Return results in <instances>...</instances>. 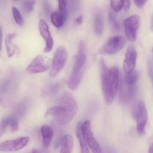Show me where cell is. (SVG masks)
Here are the masks:
<instances>
[{"label":"cell","instance_id":"1","mask_svg":"<svg viewBox=\"0 0 153 153\" xmlns=\"http://www.w3.org/2000/svg\"><path fill=\"white\" fill-rule=\"evenodd\" d=\"M100 74L101 89L104 101L110 105L117 95L119 86L120 73L116 67L108 69L103 59L100 60Z\"/></svg>","mask_w":153,"mask_h":153},{"label":"cell","instance_id":"2","mask_svg":"<svg viewBox=\"0 0 153 153\" xmlns=\"http://www.w3.org/2000/svg\"><path fill=\"white\" fill-rule=\"evenodd\" d=\"M68 53L64 46H58L54 54L52 64L50 67L49 76L50 78H54L60 73L65 64L68 59Z\"/></svg>","mask_w":153,"mask_h":153},{"label":"cell","instance_id":"3","mask_svg":"<svg viewBox=\"0 0 153 153\" xmlns=\"http://www.w3.org/2000/svg\"><path fill=\"white\" fill-rule=\"evenodd\" d=\"M59 102L60 105L64 106L65 109V117H64L63 125H66L74 119L75 115L77 113V103L73 96L68 93H65L62 96Z\"/></svg>","mask_w":153,"mask_h":153},{"label":"cell","instance_id":"4","mask_svg":"<svg viewBox=\"0 0 153 153\" xmlns=\"http://www.w3.org/2000/svg\"><path fill=\"white\" fill-rule=\"evenodd\" d=\"M125 45V40L122 36L110 37L99 50L102 55H112L119 52Z\"/></svg>","mask_w":153,"mask_h":153},{"label":"cell","instance_id":"5","mask_svg":"<svg viewBox=\"0 0 153 153\" xmlns=\"http://www.w3.org/2000/svg\"><path fill=\"white\" fill-rule=\"evenodd\" d=\"M140 16L132 15L124 21V28L126 37L131 42H134L137 37V31L140 26Z\"/></svg>","mask_w":153,"mask_h":153},{"label":"cell","instance_id":"6","mask_svg":"<svg viewBox=\"0 0 153 153\" xmlns=\"http://www.w3.org/2000/svg\"><path fill=\"white\" fill-rule=\"evenodd\" d=\"M81 128H82V134H83L85 140L86 141L89 149L93 152L99 153L101 152L100 145H99V143L96 140L94 134H93L92 130V126L90 121L86 120L83 123H82Z\"/></svg>","mask_w":153,"mask_h":153},{"label":"cell","instance_id":"7","mask_svg":"<svg viewBox=\"0 0 153 153\" xmlns=\"http://www.w3.org/2000/svg\"><path fill=\"white\" fill-rule=\"evenodd\" d=\"M29 142V137H21L13 140H8L0 143L1 152H16L26 147Z\"/></svg>","mask_w":153,"mask_h":153},{"label":"cell","instance_id":"8","mask_svg":"<svg viewBox=\"0 0 153 153\" xmlns=\"http://www.w3.org/2000/svg\"><path fill=\"white\" fill-rule=\"evenodd\" d=\"M135 117L136 121V131L138 134H142L145 131L146 126L148 120L146 108L142 101L138 102L135 110Z\"/></svg>","mask_w":153,"mask_h":153},{"label":"cell","instance_id":"9","mask_svg":"<svg viewBox=\"0 0 153 153\" xmlns=\"http://www.w3.org/2000/svg\"><path fill=\"white\" fill-rule=\"evenodd\" d=\"M50 67V66L48 61L41 55H38L28 64L26 71L29 74H37L46 72Z\"/></svg>","mask_w":153,"mask_h":153},{"label":"cell","instance_id":"10","mask_svg":"<svg viewBox=\"0 0 153 153\" xmlns=\"http://www.w3.org/2000/svg\"><path fill=\"white\" fill-rule=\"evenodd\" d=\"M39 32L45 42L44 52L48 53L50 52L53 47V39L51 36L49 27L44 19H40L38 23Z\"/></svg>","mask_w":153,"mask_h":153},{"label":"cell","instance_id":"11","mask_svg":"<svg viewBox=\"0 0 153 153\" xmlns=\"http://www.w3.org/2000/svg\"><path fill=\"white\" fill-rule=\"evenodd\" d=\"M137 58V52L134 47L132 46H128L126 51L124 60L123 61V70L124 73H128L133 71L135 68Z\"/></svg>","mask_w":153,"mask_h":153},{"label":"cell","instance_id":"12","mask_svg":"<svg viewBox=\"0 0 153 153\" xmlns=\"http://www.w3.org/2000/svg\"><path fill=\"white\" fill-rule=\"evenodd\" d=\"M118 90H119L118 96H119L120 101L124 103H127L130 102L134 96L136 92V85H127L124 80H122L120 84V86H118Z\"/></svg>","mask_w":153,"mask_h":153},{"label":"cell","instance_id":"13","mask_svg":"<svg viewBox=\"0 0 153 153\" xmlns=\"http://www.w3.org/2000/svg\"><path fill=\"white\" fill-rule=\"evenodd\" d=\"M86 61V49L83 41H80L78 46L77 52L74 58L73 70H84Z\"/></svg>","mask_w":153,"mask_h":153},{"label":"cell","instance_id":"14","mask_svg":"<svg viewBox=\"0 0 153 153\" xmlns=\"http://www.w3.org/2000/svg\"><path fill=\"white\" fill-rule=\"evenodd\" d=\"M84 70H72L69 79L68 80V87L71 91H75L80 84L82 79Z\"/></svg>","mask_w":153,"mask_h":153},{"label":"cell","instance_id":"15","mask_svg":"<svg viewBox=\"0 0 153 153\" xmlns=\"http://www.w3.org/2000/svg\"><path fill=\"white\" fill-rule=\"evenodd\" d=\"M68 12L67 10L62 11H54L50 13V20L52 25L56 28H61L64 25L66 19H67Z\"/></svg>","mask_w":153,"mask_h":153},{"label":"cell","instance_id":"16","mask_svg":"<svg viewBox=\"0 0 153 153\" xmlns=\"http://www.w3.org/2000/svg\"><path fill=\"white\" fill-rule=\"evenodd\" d=\"M40 134L42 137L43 146L44 148H47L50 145L53 137V131L49 126L43 125L40 128Z\"/></svg>","mask_w":153,"mask_h":153},{"label":"cell","instance_id":"17","mask_svg":"<svg viewBox=\"0 0 153 153\" xmlns=\"http://www.w3.org/2000/svg\"><path fill=\"white\" fill-rule=\"evenodd\" d=\"M74 147V139L70 134H65L60 140V152L70 153Z\"/></svg>","mask_w":153,"mask_h":153},{"label":"cell","instance_id":"18","mask_svg":"<svg viewBox=\"0 0 153 153\" xmlns=\"http://www.w3.org/2000/svg\"><path fill=\"white\" fill-rule=\"evenodd\" d=\"M81 126H82V122L78 123L77 126L76 127V137L78 138V141H79L80 146L81 152L87 153L89 152V149H88V146L87 144L86 141L85 140L83 134H82V128H81Z\"/></svg>","mask_w":153,"mask_h":153},{"label":"cell","instance_id":"19","mask_svg":"<svg viewBox=\"0 0 153 153\" xmlns=\"http://www.w3.org/2000/svg\"><path fill=\"white\" fill-rule=\"evenodd\" d=\"M104 22L101 13L100 11L96 12L94 17V31L97 35H100L103 32Z\"/></svg>","mask_w":153,"mask_h":153},{"label":"cell","instance_id":"20","mask_svg":"<svg viewBox=\"0 0 153 153\" xmlns=\"http://www.w3.org/2000/svg\"><path fill=\"white\" fill-rule=\"evenodd\" d=\"M16 37L15 34H10L6 37L5 46L7 49V53L9 58H11L15 52V46L13 43V39Z\"/></svg>","mask_w":153,"mask_h":153},{"label":"cell","instance_id":"21","mask_svg":"<svg viewBox=\"0 0 153 153\" xmlns=\"http://www.w3.org/2000/svg\"><path fill=\"white\" fill-rule=\"evenodd\" d=\"M7 127L10 128L11 132H16L19 128V123L16 116H8L4 118Z\"/></svg>","mask_w":153,"mask_h":153},{"label":"cell","instance_id":"22","mask_svg":"<svg viewBox=\"0 0 153 153\" xmlns=\"http://www.w3.org/2000/svg\"><path fill=\"white\" fill-rule=\"evenodd\" d=\"M138 76H138L137 72L134 70L133 71L130 72V73H125V76H124V79L123 80L127 85H136V82H137Z\"/></svg>","mask_w":153,"mask_h":153},{"label":"cell","instance_id":"23","mask_svg":"<svg viewBox=\"0 0 153 153\" xmlns=\"http://www.w3.org/2000/svg\"><path fill=\"white\" fill-rule=\"evenodd\" d=\"M12 14H13V17L15 22L17 25H20V26L23 25V19L22 17V15L16 7H12Z\"/></svg>","mask_w":153,"mask_h":153},{"label":"cell","instance_id":"24","mask_svg":"<svg viewBox=\"0 0 153 153\" xmlns=\"http://www.w3.org/2000/svg\"><path fill=\"white\" fill-rule=\"evenodd\" d=\"M34 3H35L34 0H23L22 2V7L24 11L26 13H30L32 11Z\"/></svg>","mask_w":153,"mask_h":153},{"label":"cell","instance_id":"25","mask_svg":"<svg viewBox=\"0 0 153 153\" xmlns=\"http://www.w3.org/2000/svg\"><path fill=\"white\" fill-rule=\"evenodd\" d=\"M110 7L114 12H119L123 7V0H110Z\"/></svg>","mask_w":153,"mask_h":153},{"label":"cell","instance_id":"26","mask_svg":"<svg viewBox=\"0 0 153 153\" xmlns=\"http://www.w3.org/2000/svg\"><path fill=\"white\" fill-rule=\"evenodd\" d=\"M109 20L110 22L111 26H112V28H113L114 30H116L117 31V30L119 29V24H118L115 15H114L111 11L109 12Z\"/></svg>","mask_w":153,"mask_h":153},{"label":"cell","instance_id":"27","mask_svg":"<svg viewBox=\"0 0 153 153\" xmlns=\"http://www.w3.org/2000/svg\"><path fill=\"white\" fill-rule=\"evenodd\" d=\"M147 69H148V76H149L153 84V64L150 60H148V63H147Z\"/></svg>","mask_w":153,"mask_h":153},{"label":"cell","instance_id":"28","mask_svg":"<svg viewBox=\"0 0 153 153\" xmlns=\"http://www.w3.org/2000/svg\"><path fill=\"white\" fill-rule=\"evenodd\" d=\"M42 7H43L44 10L46 15L50 13V6L47 0H42Z\"/></svg>","mask_w":153,"mask_h":153},{"label":"cell","instance_id":"29","mask_svg":"<svg viewBox=\"0 0 153 153\" xmlns=\"http://www.w3.org/2000/svg\"><path fill=\"white\" fill-rule=\"evenodd\" d=\"M6 128H7V124H6V121L4 118V119H2L0 121V137L4 134Z\"/></svg>","mask_w":153,"mask_h":153},{"label":"cell","instance_id":"30","mask_svg":"<svg viewBox=\"0 0 153 153\" xmlns=\"http://www.w3.org/2000/svg\"><path fill=\"white\" fill-rule=\"evenodd\" d=\"M58 10L60 11H62V10H67L66 7H67V1L66 0H58Z\"/></svg>","mask_w":153,"mask_h":153},{"label":"cell","instance_id":"31","mask_svg":"<svg viewBox=\"0 0 153 153\" xmlns=\"http://www.w3.org/2000/svg\"><path fill=\"white\" fill-rule=\"evenodd\" d=\"M134 1L135 4H136L137 7H142L145 5V4L146 3L147 0H134Z\"/></svg>","mask_w":153,"mask_h":153},{"label":"cell","instance_id":"32","mask_svg":"<svg viewBox=\"0 0 153 153\" xmlns=\"http://www.w3.org/2000/svg\"><path fill=\"white\" fill-rule=\"evenodd\" d=\"M130 6V0H123V7L125 10H128Z\"/></svg>","mask_w":153,"mask_h":153},{"label":"cell","instance_id":"33","mask_svg":"<svg viewBox=\"0 0 153 153\" xmlns=\"http://www.w3.org/2000/svg\"><path fill=\"white\" fill-rule=\"evenodd\" d=\"M82 21H83V17H82V15H79L74 19V23L76 25H80L82 23Z\"/></svg>","mask_w":153,"mask_h":153},{"label":"cell","instance_id":"34","mask_svg":"<svg viewBox=\"0 0 153 153\" xmlns=\"http://www.w3.org/2000/svg\"><path fill=\"white\" fill-rule=\"evenodd\" d=\"M148 152L153 153V143H151V145L149 146V149H148Z\"/></svg>","mask_w":153,"mask_h":153},{"label":"cell","instance_id":"35","mask_svg":"<svg viewBox=\"0 0 153 153\" xmlns=\"http://www.w3.org/2000/svg\"><path fill=\"white\" fill-rule=\"evenodd\" d=\"M150 28H151L152 31H153V16H152V19H151V24H150Z\"/></svg>","mask_w":153,"mask_h":153},{"label":"cell","instance_id":"36","mask_svg":"<svg viewBox=\"0 0 153 153\" xmlns=\"http://www.w3.org/2000/svg\"><path fill=\"white\" fill-rule=\"evenodd\" d=\"M69 1H71V2H74V0H69Z\"/></svg>","mask_w":153,"mask_h":153},{"label":"cell","instance_id":"37","mask_svg":"<svg viewBox=\"0 0 153 153\" xmlns=\"http://www.w3.org/2000/svg\"><path fill=\"white\" fill-rule=\"evenodd\" d=\"M14 1H18V0H13Z\"/></svg>","mask_w":153,"mask_h":153},{"label":"cell","instance_id":"38","mask_svg":"<svg viewBox=\"0 0 153 153\" xmlns=\"http://www.w3.org/2000/svg\"><path fill=\"white\" fill-rule=\"evenodd\" d=\"M152 53H153V49H152Z\"/></svg>","mask_w":153,"mask_h":153}]
</instances>
